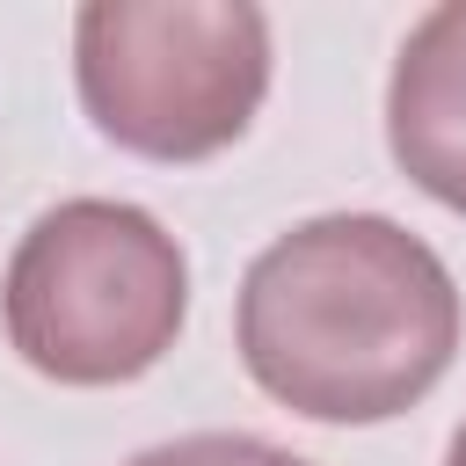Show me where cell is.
<instances>
[{"instance_id": "obj_1", "label": "cell", "mask_w": 466, "mask_h": 466, "mask_svg": "<svg viewBox=\"0 0 466 466\" xmlns=\"http://www.w3.org/2000/svg\"><path fill=\"white\" fill-rule=\"evenodd\" d=\"M466 335L444 255L386 211H320L277 233L233 291L248 379L335 430L393 422L437 393Z\"/></svg>"}, {"instance_id": "obj_5", "label": "cell", "mask_w": 466, "mask_h": 466, "mask_svg": "<svg viewBox=\"0 0 466 466\" xmlns=\"http://www.w3.org/2000/svg\"><path fill=\"white\" fill-rule=\"evenodd\" d=\"M124 466H313L255 430H189V437H167V444H146L131 451Z\"/></svg>"}, {"instance_id": "obj_6", "label": "cell", "mask_w": 466, "mask_h": 466, "mask_svg": "<svg viewBox=\"0 0 466 466\" xmlns=\"http://www.w3.org/2000/svg\"><path fill=\"white\" fill-rule=\"evenodd\" d=\"M444 466H466V422L451 430V444H444Z\"/></svg>"}, {"instance_id": "obj_4", "label": "cell", "mask_w": 466, "mask_h": 466, "mask_svg": "<svg viewBox=\"0 0 466 466\" xmlns=\"http://www.w3.org/2000/svg\"><path fill=\"white\" fill-rule=\"evenodd\" d=\"M386 153L393 167L466 218V0L430 7L386 73Z\"/></svg>"}, {"instance_id": "obj_2", "label": "cell", "mask_w": 466, "mask_h": 466, "mask_svg": "<svg viewBox=\"0 0 466 466\" xmlns=\"http://www.w3.org/2000/svg\"><path fill=\"white\" fill-rule=\"evenodd\" d=\"M189 320L182 240L124 197H66L29 218L0 277L7 350L58 386L146 379Z\"/></svg>"}, {"instance_id": "obj_3", "label": "cell", "mask_w": 466, "mask_h": 466, "mask_svg": "<svg viewBox=\"0 0 466 466\" xmlns=\"http://www.w3.org/2000/svg\"><path fill=\"white\" fill-rule=\"evenodd\" d=\"M87 124L138 160H211L269 95V15L255 0H87L73 15Z\"/></svg>"}]
</instances>
